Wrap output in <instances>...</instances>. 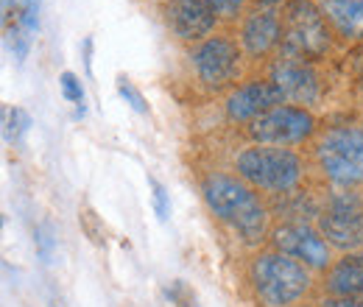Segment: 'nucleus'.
Instances as JSON below:
<instances>
[{"label":"nucleus","mask_w":363,"mask_h":307,"mask_svg":"<svg viewBox=\"0 0 363 307\" xmlns=\"http://www.w3.org/2000/svg\"><path fill=\"white\" fill-rule=\"evenodd\" d=\"M59 87H62L65 101L76 106V118H84L87 109H84V84H82V79H79L76 73L65 70V73L59 76Z\"/></svg>","instance_id":"nucleus-17"},{"label":"nucleus","mask_w":363,"mask_h":307,"mask_svg":"<svg viewBox=\"0 0 363 307\" xmlns=\"http://www.w3.org/2000/svg\"><path fill=\"white\" fill-rule=\"evenodd\" d=\"M190 67L196 73V82L201 87L213 89V92H221V89H235L240 73H243V48L238 43V37L232 34H221L216 31L213 37H207L204 43L193 45L190 53Z\"/></svg>","instance_id":"nucleus-6"},{"label":"nucleus","mask_w":363,"mask_h":307,"mask_svg":"<svg viewBox=\"0 0 363 307\" xmlns=\"http://www.w3.org/2000/svg\"><path fill=\"white\" fill-rule=\"evenodd\" d=\"M321 288L327 296L341 299H363V249L335 257V263L321 274Z\"/></svg>","instance_id":"nucleus-14"},{"label":"nucleus","mask_w":363,"mask_h":307,"mask_svg":"<svg viewBox=\"0 0 363 307\" xmlns=\"http://www.w3.org/2000/svg\"><path fill=\"white\" fill-rule=\"evenodd\" d=\"M28 126H31V118L23 109H6V137L9 140H20L28 132Z\"/></svg>","instance_id":"nucleus-22"},{"label":"nucleus","mask_w":363,"mask_h":307,"mask_svg":"<svg viewBox=\"0 0 363 307\" xmlns=\"http://www.w3.org/2000/svg\"><path fill=\"white\" fill-rule=\"evenodd\" d=\"M249 285L260 307H294L313 291V271L277 249H266L249 260Z\"/></svg>","instance_id":"nucleus-2"},{"label":"nucleus","mask_w":363,"mask_h":307,"mask_svg":"<svg viewBox=\"0 0 363 307\" xmlns=\"http://www.w3.org/2000/svg\"><path fill=\"white\" fill-rule=\"evenodd\" d=\"M316 307H363V299H341V296H327Z\"/></svg>","instance_id":"nucleus-25"},{"label":"nucleus","mask_w":363,"mask_h":307,"mask_svg":"<svg viewBox=\"0 0 363 307\" xmlns=\"http://www.w3.org/2000/svg\"><path fill=\"white\" fill-rule=\"evenodd\" d=\"M272 249L294 257L296 263L311 268L313 274H327V268L335 263L333 246L316 226L305 221H282L272 229Z\"/></svg>","instance_id":"nucleus-8"},{"label":"nucleus","mask_w":363,"mask_h":307,"mask_svg":"<svg viewBox=\"0 0 363 307\" xmlns=\"http://www.w3.org/2000/svg\"><path fill=\"white\" fill-rule=\"evenodd\" d=\"M148 187H151V199H154V213H157V218L165 223L168 216H171V196H168L165 184L157 182L154 176H148Z\"/></svg>","instance_id":"nucleus-21"},{"label":"nucleus","mask_w":363,"mask_h":307,"mask_svg":"<svg viewBox=\"0 0 363 307\" xmlns=\"http://www.w3.org/2000/svg\"><path fill=\"white\" fill-rule=\"evenodd\" d=\"M318 121L308 106L296 104H279L272 112L260 115L246 126V137L257 145H279V148H294L316 140Z\"/></svg>","instance_id":"nucleus-7"},{"label":"nucleus","mask_w":363,"mask_h":307,"mask_svg":"<svg viewBox=\"0 0 363 307\" xmlns=\"http://www.w3.org/2000/svg\"><path fill=\"white\" fill-rule=\"evenodd\" d=\"M330 31L344 43L363 40V0H316Z\"/></svg>","instance_id":"nucleus-15"},{"label":"nucleus","mask_w":363,"mask_h":307,"mask_svg":"<svg viewBox=\"0 0 363 307\" xmlns=\"http://www.w3.org/2000/svg\"><path fill=\"white\" fill-rule=\"evenodd\" d=\"M232 171L240 176L246 184H252L257 193H272V196H285L296 190L308 165L299 151L294 148H279V145H246L235 154Z\"/></svg>","instance_id":"nucleus-3"},{"label":"nucleus","mask_w":363,"mask_h":307,"mask_svg":"<svg viewBox=\"0 0 363 307\" xmlns=\"http://www.w3.org/2000/svg\"><path fill=\"white\" fill-rule=\"evenodd\" d=\"M201 199L207 210L240 238V243L257 246L272 238L274 226L266 201L238 174L210 171L201 179Z\"/></svg>","instance_id":"nucleus-1"},{"label":"nucleus","mask_w":363,"mask_h":307,"mask_svg":"<svg viewBox=\"0 0 363 307\" xmlns=\"http://www.w3.org/2000/svg\"><path fill=\"white\" fill-rule=\"evenodd\" d=\"M279 104H285V95L272 79H249L235 89H229L227 101H224V115L229 123L249 126L252 121L272 112Z\"/></svg>","instance_id":"nucleus-12"},{"label":"nucleus","mask_w":363,"mask_h":307,"mask_svg":"<svg viewBox=\"0 0 363 307\" xmlns=\"http://www.w3.org/2000/svg\"><path fill=\"white\" fill-rule=\"evenodd\" d=\"M330 40H333V31L316 3H311V0H285L282 3V48H279V53L313 62L330 50Z\"/></svg>","instance_id":"nucleus-5"},{"label":"nucleus","mask_w":363,"mask_h":307,"mask_svg":"<svg viewBox=\"0 0 363 307\" xmlns=\"http://www.w3.org/2000/svg\"><path fill=\"white\" fill-rule=\"evenodd\" d=\"M79 223H82L84 235L90 238L95 246H106V229H104L101 218L92 213V207H82L79 210Z\"/></svg>","instance_id":"nucleus-19"},{"label":"nucleus","mask_w":363,"mask_h":307,"mask_svg":"<svg viewBox=\"0 0 363 307\" xmlns=\"http://www.w3.org/2000/svg\"><path fill=\"white\" fill-rule=\"evenodd\" d=\"M118 95L135 109L137 115H148V104H145V98H143V92L135 87V82L132 79H126V76H118Z\"/></svg>","instance_id":"nucleus-20"},{"label":"nucleus","mask_w":363,"mask_h":307,"mask_svg":"<svg viewBox=\"0 0 363 307\" xmlns=\"http://www.w3.org/2000/svg\"><path fill=\"white\" fill-rule=\"evenodd\" d=\"M238 43L246 59H269L282 48V6L260 3L238 26Z\"/></svg>","instance_id":"nucleus-10"},{"label":"nucleus","mask_w":363,"mask_h":307,"mask_svg":"<svg viewBox=\"0 0 363 307\" xmlns=\"http://www.w3.org/2000/svg\"><path fill=\"white\" fill-rule=\"evenodd\" d=\"M162 299L168 307H199V296L196 291L184 282V279H174L162 288Z\"/></svg>","instance_id":"nucleus-18"},{"label":"nucleus","mask_w":363,"mask_h":307,"mask_svg":"<svg viewBox=\"0 0 363 307\" xmlns=\"http://www.w3.org/2000/svg\"><path fill=\"white\" fill-rule=\"evenodd\" d=\"M269 79L282 89L285 101H294L296 106H299V104H302V106L316 104L318 98H321L318 73L313 70V65L305 62V59L279 53L277 62L272 65V76H269Z\"/></svg>","instance_id":"nucleus-13"},{"label":"nucleus","mask_w":363,"mask_h":307,"mask_svg":"<svg viewBox=\"0 0 363 307\" xmlns=\"http://www.w3.org/2000/svg\"><path fill=\"white\" fill-rule=\"evenodd\" d=\"M316 171L341 190H355L363 184V129L344 123L330 126L313 140Z\"/></svg>","instance_id":"nucleus-4"},{"label":"nucleus","mask_w":363,"mask_h":307,"mask_svg":"<svg viewBox=\"0 0 363 307\" xmlns=\"http://www.w3.org/2000/svg\"><path fill=\"white\" fill-rule=\"evenodd\" d=\"M17 26L23 28L26 37H31V34L40 31V3H37V0H31V3L26 6V11H23L20 20H17Z\"/></svg>","instance_id":"nucleus-24"},{"label":"nucleus","mask_w":363,"mask_h":307,"mask_svg":"<svg viewBox=\"0 0 363 307\" xmlns=\"http://www.w3.org/2000/svg\"><path fill=\"white\" fill-rule=\"evenodd\" d=\"M162 20L168 31L190 48L213 37L221 26L207 0H162Z\"/></svg>","instance_id":"nucleus-11"},{"label":"nucleus","mask_w":363,"mask_h":307,"mask_svg":"<svg viewBox=\"0 0 363 307\" xmlns=\"http://www.w3.org/2000/svg\"><path fill=\"white\" fill-rule=\"evenodd\" d=\"M207 6L224 26H240V20L249 14V0H207Z\"/></svg>","instance_id":"nucleus-16"},{"label":"nucleus","mask_w":363,"mask_h":307,"mask_svg":"<svg viewBox=\"0 0 363 307\" xmlns=\"http://www.w3.org/2000/svg\"><path fill=\"white\" fill-rule=\"evenodd\" d=\"M34 243H37V252L45 263H53V249H56V240H53V232L48 223H40L34 229Z\"/></svg>","instance_id":"nucleus-23"},{"label":"nucleus","mask_w":363,"mask_h":307,"mask_svg":"<svg viewBox=\"0 0 363 307\" xmlns=\"http://www.w3.org/2000/svg\"><path fill=\"white\" fill-rule=\"evenodd\" d=\"M282 3H285V0H282Z\"/></svg>","instance_id":"nucleus-26"},{"label":"nucleus","mask_w":363,"mask_h":307,"mask_svg":"<svg viewBox=\"0 0 363 307\" xmlns=\"http://www.w3.org/2000/svg\"><path fill=\"white\" fill-rule=\"evenodd\" d=\"M316 229L327 243L344 255L363 249V204L355 193H335L327 199L316 218Z\"/></svg>","instance_id":"nucleus-9"}]
</instances>
